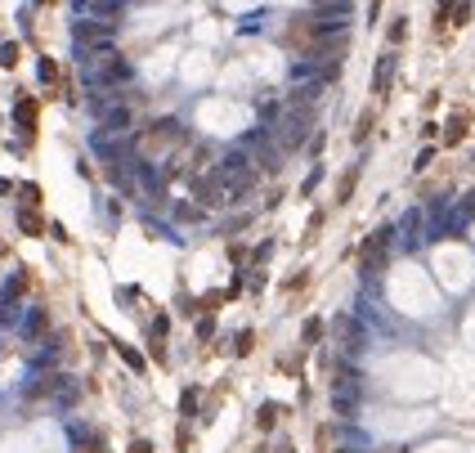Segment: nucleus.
<instances>
[{
    "mask_svg": "<svg viewBox=\"0 0 475 453\" xmlns=\"http://www.w3.org/2000/svg\"><path fill=\"white\" fill-rule=\"evenodd\" d=\"M103 130H108V135L130 130V108H108V112H103Z\"/></svg>",
    "mask_w": 475,
    "mask_h": 453,
    "instance_id": "6",
    "label": "nucleus"
},
{
    "mask_svg": "<svg viewBox=\"0 0 475 453\" xmlns=\"http://www.w3.org/2000/svg\"><path fill=\"white\" fill-rule=\"evenodd\" d=\"M77 453H103V440L99 436H81L77 440Z\"/></svg>",
    "mask_w": 475,
    "mask_h": 453,
    "instance_id": "9",
    "label": "nucleus"
},
{
    "mask_svg": "<svg viewBox=\"0 0 475 453\" xmlns=\"http://www.w3.org/2000/svg\"><path fill=\"white\" fill-rule=\"evenodd\" d=\"M0 63H5V68H14V63H18V45H14V41L0 45Z\"/></svg>",
    "mask_w": 475,
    "mask_h": 453,
    "instance_id": "10",
    "label": "nucleus"
},
{
    "mask_svg": "<svg viewBox=\"0 0 475 453\" xmlns=\"http://www.w3.org/2000/svg\"><path fill=\"white\" fill-rule=\"evenodd\" d=\"M310 121H314L310 108H287V117H283V126H278V148H301L305 144Z\"/></svg>",
    "mask_w": 475,
    "mask_h": 453,
    "instance_id": "1",
    "label": "nucleus"
},
{
    "mask_svg": "<svg viewBox=\"0 0 475 453\" xmlns=\"http://www.w3.org/2000/svg\"><path fill=\"white\" fill-rule=\"evenodd\" d=\"M121 359H126L130 368H135V373H144V355H135L130 346H121Z\"/></svg>",
    "mask_w": 475,
    "mask_h": 453,
    "instance_id": "11",
    "label": "nucleus"
},
{
    "mask_svg": "<svg viewBox=\"0 0 475 453\" xmlns=\"http://www.w3.org/2000/svg\"><path fill=\"white\" fill-rule=\"evenodd\" d=\"M18 224H23V233H41V220H36L32 211H23V215H18Z\"/></svg>",
    "mask_w": 475,
    "mask_h": 453,
    "instance_id": "13",
    "label": "nucleus"
},
{
    "mask_svg": "<svg viewBox=\"0 0 475 453\" xmlns=\"http://www.w3.org/2000/svg\"><path fill=\"white\" fill-rule=\"evenodd\" d=\"M112 32H117V23H90V18L72 23V36H77V45H81V50H90V54H103V45L112 41Z\"/></svg>",
    "mask_w": 475,
    "mask_h": 453,
    "instance_id": "2",
    "label": "nucleus"
},
{
    "mask_svg": "<svg viewBox=\"0 0 475 453\" xmlns=\"http://www.w3.org/2000/svg\"><path fill=\"white\" fill-rule=\"evenodd\" d=\"M337 337H341V350H346V355H359V350H364V341H368L364 323H359L355 314H341L337 319Z\"/></svg>",
    "mask_w": 475,
    "mask_h": 453,
    "instance_id": "4",
    "label": "nucleus"
},
{
    "mask_svg": "<svg viewBox=\"0 0 475 453\" xmlns=\"http://www.w3.org/2000/svg\"><path fill=\"white\" fill-rule=\"evenodd\" d=\"M45 328H50V319H45L41 310H32V314H27V323H23V332H27V337H41Z\"/></svg>",
    "mask_w": 475,
    "mask_h": 453,
    "instance_id": "7",
    "label": "nucleus"
},
{
    "mask_svg": "<svg viewBox=\"0 0 475 453\" xmlns=\"http://www.w3.org/2000/svg\"><path fill=\"white\" fill-rule=\"evenodd\" d=\"M350 18V5H319L314 9V36H341Z\"/></svg>",
    "mask_w": 475,
    "mask_h": 453,
    "instance_id": "3",
    "label": "nucleus"
},
{
    "mask_svg": "<svg viewBox=\"0 0 475 453\" xmlns=\"http://www.w3.org/2000/svg\"><path fill=\"white\" fill-rule=\"evenodd\" d=\"M391 81H395V54H382V63H377V72H373V90L386 94Z\"/></svg>",
    "mask_w": 475,
    "mask_h": 453,
    "instance_id": "5",
    "label": "nucleus"
},
{
    "mask_svg": "<svg viewBox=\"0 0 475 453\" xmlns=\"http://www.w3.org/2000/svg\"><path fill=\"white\" fill-rule=\"evenodd\" d=\"M278 453H292V449H287V445H283V449H278Z\"/></svg>",
    "mask_w": 475,
    "mask_h": 453,
    "instance_id": "17",
    "label": "nucleus"
},
{
    "mask_svg": "<svg viewBox=\"0 0 475 453\" xmlns=\"http://www.w3.org/2000/svg\"><path fill=\"white\" fill-rule=\"evenodd\" d=\"M130 453H153V449H148V440H135V445H130Z\"/></svg>",
    "mask_w": 475,
    "mask_h": 453,
    "instance_id": "16",
    "label": "nucleus"
},
{
    "mask_svg": "<svg viewBox=\"0 0 475 453\" xmlns=\"http://www.w3.org/2000/svg\"><path fill=\"white\" fill-rule=\"evenodd\" d=\"M179 409H184V413H193V409H197V391H184V400H179Z\"/></svg>",
    "mask_w": 475,
    "mask_h": 453,
    "instance_id": "15",
    "label": "nucleus"
},
{
    "mask_svg": "<svg viewBox=\"0 0 475 453\" xmlns=\"http://www.w3.org/2000/svg\"><path fill=\"white\" fill-rule=\"evenodd\" d=\"M18 121H23V126H27V121H36V103H18Z\"/></svg>",
    "mask_w": 475,
    "mask_h": 453,
    "instance_id": "14",
    "label": "nucleus"
},
{
    "mask_svg": "<svg viewBox=\"0 0 475 453\" xmlns=\"http://www.w3.org/2000/svg\"><path fill=\"white\" fill-rule=\"evenodd\" d=\"M274 422H278V404H265V409H260V427H265V431H269V427H274Z\"/></svg>",
    "mask_w": 475,
    "mask_h": 453,
    "instance_id": "12",
    "label": "nucleus"
},
{
    "mask_svg": "<svg viewBox=\"0 0 475 453\" xmlns=\"http://www.w3.org/2000/svg\"><path fill=\"white\" fill-rule=\"evenodd\" d=\"M355 404H359V395H332V409H337L341 418H350V413H355Z\"/></svg>",
    "mask_w": 475,
    "mask_h": 453,
    "instance_id": "8",
    "label": "nucleus"
}]
</instances>
